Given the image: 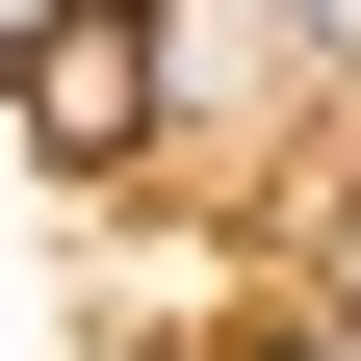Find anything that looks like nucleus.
Wrapping results in <instances>:
<instances>
[{"instance_id": "7ed1b4c3", "label": "nucleus", "mask_w": 361, "mask_h": 361, "mask_svg": "<svg viewBox=\"0 0 361 361\" xmlns=\"http://www.w3.org/2000/svg\"><path fill=\"white\" fill-rule=\"evenodd\" d=\"M310 361H361V310H336V336H310Z\"/></svg>"}, {"instance_id": "f257e3e1", "label": "nucleus", "mask_w": 361, "mask_h": 361, "mask_svg": "<svg viewBox=\"0 0 361 361\" xmlns=\"http://www.w3.org/2000/svg\"><path fill=\"white\" fill-rule=\"evenodd\" d=\"M155 26H104V0H78V26H52V52H26V129H52V155H129V129H155Z\"/></svg>"}, {"instance_id": "f03ea898", "label": "nucleus", "mask_w": 361, "mask_h": 361, "mask_svg": "<svg viewBox=\"0 0 361 361\" xmlns=\"http://www.w3.org/2000/svg\"><path fill=\"white\" fill-rule=\"evenodd\" d=\"M52 26H78V0H0V78H26V52H52Z\"/></svg>"}, {"instance_id": "20e7f679", "label": "nucleus", "mask_w": 361, "mask_h": 361, "mask_svg": "<svg viewBox=\"0 0 361 361\" xmlns=\"http://www.w3.org/2000/svg\"><path fill=\"white\" fill-rule=\"evenodd\" d=\"M336 310H361V233H336Z\"/></svg>"}]
</instances>
